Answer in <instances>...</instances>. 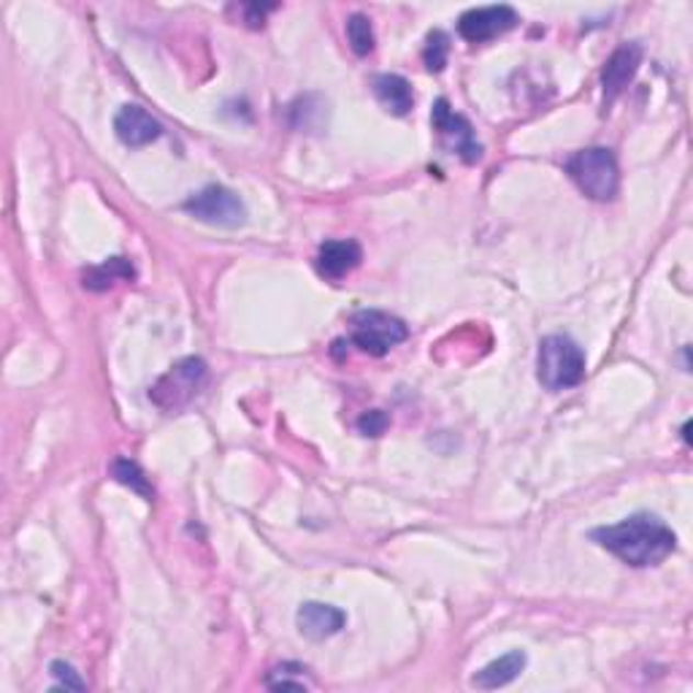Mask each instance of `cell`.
<instances>
[{
	"label": "cell",
	"mask_w": 693,
	"mask_h": 693,
	"mask_svg": "<svg viewBox=\"0 0 693 693\" xmlns=\"http://www.w3.org/2000/svg\"><path fill=\"white\" fill-rule=\"evenodd\" d=\"M591 539L634 569L658 567L678 547L672 528L661 517L645 515V512L626 517L617 526L596 528Z\"/></svg>",
	"instance_id": "cell-1"
},
{
	"label": "cell",
	"mask_w": 693,
	"mask_h": 693,
	"mask_svg": "<svg viewBox=\"0 0 693 693\" xmlns=\"http://www.w3.org/2000/svg\"><path fill=\"white\" fill-rule=\"evenodd\" d=\"M537 377L552 393L580 385L585 380V353L569 336H545L537 353Z\"/></svg>",
	"instance_id": "cell-2"
},
{
	"label": "cell",
	"mask_w": 693,
	"mask_h": 693,
	"mask_svg": "<svg viewBox=\"0 0 693 693\" xmlns=\"http://www.w3.org/2000/svg\"><path fill=\"white\" fill-rule=\"evenodd\" d=\"M567 174L580 193H585L593 201H613L621 188V171L613 149L591 147L572 155L567 163Z\"/></svg>",
	"instance_id": "cell-3"
},
{
	"label": "cell",
	"mask_w": 693,
	"mask_h": 693,
	"mask_svg": "<svg viewBox=\"0 0 693 693\" xmlns=\"http://www.w3.org/2000/svg\"><path fill=\"white\" fill-rule=\"evenodd\" d=\"M353 345L364 349L366 355H375L382 358L390 349L401 342H406L410 328H406L404 320H399L395 314L380 312V309H360L353 314Z\"/></svg>",
	"instance_id": "cell-4"
},
{
	"label": "cell",
	"mask_w": 693,
	"mask_h": 693,
	"mask_svg": "<svg viewBox=\"0 0 693 693\" xmlns=\"http://www.w3.org/2000/svg\"><path fill=\"white\" fill-rule=\"evenodd\" d=\"M185 212L214 228H238L247 220V206L242 198L223 185H209L201 193L190 195L185 201Z\"/></svg>",
	"instance_id": "cell-5"
},
{
	"label": "cell",
	"mask_w": 693,
	"mask_h": 693,
	"mask_svg": "<svg viewBox=\"0 0 693 693\" xmlns=\"http://www.w3.org/2000/svg\"><path fill=\"white\" fill-rule=\"evenodd\" d=\"M431 125H434L436 136H439L441 147L450 155H458L463 163H477L482 157V144L477 142L474 127L471 122L452 112V107L447 103V98H439L434 103V112H431Z\"/></svg>",
	"instance_id": "cell-6"
},
{
	"label": "cell",
	"mask_w": 693,
	"mask_h": 693,
	"mask_svg": "<svg viewBox=\"0 0 693 693\" xmlns=\"http://www.w3.org/2000/svg\"><path fill=\"white\" fill-rule=\"evenodd\" d=\"M203 380H206V364L201 358H185L177 366H171L166 377L157 380L149 395L163 410H179L201 390Z\"/></svg>",
	"instance_id": "cell-7"
},
{
	"label": "cell",
	"mask_w": 693,
	"mask_h": 693,
	"mask_svg": "<svg viewBox=\"0 0 693 693\" xmlns=\"http://www.w3.org/2000/svg\"><path fill=\"white\" fill-rule=\"evenodd\" d=\"M521 22L512 5H485V9H471L458 20V33L469 44H485V41L512 31Z\"/></svg>",
	"instance_id": "cell-8"
},
{
	"label": "cell",
	"mask_w": 693,
	"mask_h": 693,
	"mask_svg": "<svg viewBox=\"0 0 693 693\" xmlns=\"http://www.w3.org/2000/svg\"><path fill=\"white\" fill-rule=\"evenodd\" d=\"M639 66H642V46L637 41H626V44L617 46L602 71L604 101L613 103L623 92V87H628V81L637 77Z\"/></svg>",
	"instance_id": "cell-9"
},
{
	"label": "cell",
	"mask_w": 693,
	"mask_h": 693,
	"mask_svg": "<svg viewBox=\"0 0 693 693\" xmlns=\"http://www.w3.org/2000/svg\"><path fill=\"white\" fill-rule=\"evenodd\" d=\"M114 133L125 147H147L163 136V125L144 107L127 103L114 116Z\"/></svg>",
	"instance_id": "cell-10"
},
{
	"label": "cell",
	"mask_w": 693,
	"mask_h": 693,
	"mask_svg": "<svg viewBox=\"0 0 693 693\" xmlns=\"http://www.w3.org/2000/svg\"><path fill=\"white\" fill-rule=\"evenodd\" d=\"M295 621H299V631L304 634L306 639L323 642V639L334 637V634H339L342 628H345L347 615L342 613L339 607H334V604L306 602V604H301Z\"/></svg>",
	"instance_id": "cell-11"
},
{
	"label": "cell",
	"mask_w": 693,
	"mask_h": 693,
	"mask_svg": "<svg viewBox=\"0 0 693 693\" xmlns=\"http://www.w3.org/2000/svg\"><path fill=\"white\" fill-rule=\"evenodd\" d=\"M364 260V249H360L358 242L353 238H342V242H325L323 247L317 249V258H314V266H317V273L325 279H342L347 277L349 271H355Z\"/></svg>",
	"instance_id": "cell-12"
},
{
	"label": "cell",
	"mask_w": 693,
	"mask_h": 693,
	"mask_svg": "<svg viewBox=\"0 0 693 693\" xmlns=\"http://www.w3.org/2000/svg\"><path fill=\"white\" fill-rule=\"evenodd\" d=\"M375 87L377 101L385 107V112L393 116H406L415 107V92H412V85L399 74H380L371 81Z\"/></svg>",
	"instance_id": "cell-13"
},
{
	"label": "cell",
	"mask_w": 693,
	"mask_h": 693,
	"mask_svg": "<svg viewBox=\"0 0 693 693\" xmlns=\"http://www.w3.org/2000/svg\"><path fill=\"white\" fill-rule=\"evenodd\" d=\"M526 653L523 650H512V653L501 656L499 661L488 663V667H482L480 672L471 678V685L474 689H482V691H493V689H504V685H510L512 680L521 678V672L526 669Z\"/></svg>",
	"instance_id": "cell-14"
},
{
	"label": "cell",
	"mask_w": 693,
	"mask_h": 693,
	"mask_svg": "<svg viewBox=\"0 0 693 693\" xmlns=\"http://www.w3.org/2000/svg\"><path fill=\"white\" fill-rule=\"evenodd\" d=\"M85 290H92V293H103V290L114 288L116 282H133L136 279V269L127 258H109L103 260L101 266H92V269L85 271Z\"/></svg>",
	"instance_id": "cell-15"
},
{
	"label": "cell",
	"mask_w": 693,
	"mask_h": 693,
	"mask_svg": "<svg viewBox=\"0 0 693 693\" xmlns=\"http://www.w3.org/2000/svg\"><path fill=\"white\" fill-rule=\"evenodd\" d=\"M347 38L355 55H371L375 52V27L366 14H353L347 20Z\"/></svg>",
	"instance_id": "cell-16"
},
{
	"label": "cell",
	"mask_w": 693,
	"mask_h": 693,
	"mask_svg": "<svg viewBox=\"0 0 693 693\" xmlns=\"http://www.w3.org/2000/svg\"><path fill=\"white\" fill-rule=\"evenodd\" d=\"M112 474L116 482L127 485L131 491L142 493L144 499H153V488H149L147 477H144V471L138 469V463L127 461V458H116V461L112 463Z\"/></svg>",
	"instance_id": "cell-17"
},
{
	"label": "cell",
	"mask_w": 693,
	"mask_h": 693,
	"mask_svg": "<svg viewBox=\"0 0 693 693\" xmlns=\"http://www.w3.org/2000/svg\"><path fill=\"white\" fill-rule=\"evenodd\" d=\"M447 55H450V38L441 31H431L425 38L423 63L431 74H441L447 66Z\"/></svg>",
	"instance_id": "cell-18"
},
{
	"label": "cell",
	"mask_w": 693,
	"mask_h": 693,
	"mask_svg": "<svg viewBox=\"0 0 693 693\" xmlns=\"http://www.w3.org/2000/svg\"><path fill=\"white\" fill-rule=\"evenodd\" d=\"M49 672H52V678L57 680V689H68V691H85L87 689V683L79 678V672L71 667V663L55 661L49 667Z\"/></svg>",
	"instance_id": "cell-19"
},
{
	"label": "cell",
	"mask_w": 693,
	"mask_h": 693,
	"mask_svg": "<svg viewBox=\"0 0 693 693\" xmlns=\"http://www.w3.org/2000/svg\"><path fill=\"white\" fill-rule=\"evenodd\" d=\"M388 415L382 410H371V412H364V415L358 417V431L364 436H382L388 428Z\"/></svg>",
	"instance_id": "cell-20"
},
{
	"label": "cell",
	"mask_w": 693,
	"mask_h": 693,
	"mask_svg": "<svg viewBox=\"0 0 693 693\" xmlns=\"http://www.w3.org/2000/svg\"><path fill=\"white\" fill-rule=\"evenodd\" d=\"M273 5H247V22L253 27H258V25H264V16H266V11H271Z\"/></svg>",
	"instance_id": "cell-21"
}]
</instances>
